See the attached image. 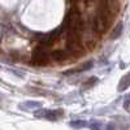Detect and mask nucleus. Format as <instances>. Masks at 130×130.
Here are the masks:
<instances>
[{"mask_svg":"<svg viewBox=\"0 0 130 130\" xmlns=\"http://www.w3.org/2000/svg\"><path fill=\"white\" fill-rule=\"evenodd\" d=\"M124 108H125L127 112H130V96H126L125 98V100H124Z\"/></svg>","mask_w":130,"mask_h":130,"instance_id":"nucleus-12","label":"nucleus"},{"mask_svg":"<svg viewBox=\"0 0 130 130\" xmlns=\"http://www.w3.org/2000/svg\"><path fill=\"white\" fill-rule=\"evenodd\" d=\"M47 47L40 44L39 47H37L32 52V57H31V64L32 65H37V67H44V65L48 64L50 57H51V53H48Z\"/></svg>","mask_w":130,"mask_h":130,"instance_id":"nucleus-2","label":"nucleus"},{"mask_svg":"<svg viewBox=\"0 0 130 130\" xmlns=\"http://www.w3.org/2000/svg\"><path fill=\"white\" fill-rule=\"evenodd\" d=\"M50 53H51V59L55 60V61H62V60L67 59V56H68V52L61 51V50H55V51H52Z\"/></svg>","mask_w":130,"mask_h":130,"instance_id":"nucleus-4","label":"nucleus"},{"mask_svg":"<svg viewBox=\"0 0 130 130\" xmlns=\"http://www.w3.org/2000/svg\"><path fill=\"white\" fill-rule=\"evenodd\" d=\"M87 121H82V120H75V121H72L69 125L73 127V129H82V127H86L87 126Z\"/></svg>","mask_w":130,"mask_h":130,"instance_id":"nucleus-9","label":"nucleus"},{"mask_svg":"<svg viewBox=\"0 0 130 130\" xmlns=\"http://www.w3.org/2000/svg\"><path fill=\"white\" fill-rule=\"evenodd\" d=\"M64 26L67 27V30H74V31L81 32L83 29V20L81 16V10L73 7L68 12L67 17H65Z\"/></svg>","mask_w":130,"mask_h":130,"instance_id":"nucleus-1","label":"nucleus"},{"mask_svg":"<svg viewBox=\"0 0 130 130\" xmlns=\"http://www.w3.org/2000/svg\"><path fill=\"white\" fill-rule=\"evenodd\" d=\"M35 116L39 118H46V120H59L62 116V111L61 109H39L35 111Z\"/></svg>","mask_w":130,"mask_h":130,"instance_id":"nucleus-3","label":"nucleus"},{"mask_svg":"<svg viewBox=\"0 0 130 130\" xmlns=\"http://www.w3.org/2000/svg\"><path fill=\"white\" fill-rule=\"evenodd\" d=\"M90 129H91V130H100V129H102V122H99V121H92L91 125H90Z\"/></svg>","mask_w":130,"mask_h":130,"instance_id":"nucleus-11","label":"nucleus"},{"mask_svg":"<svg viewBox=\"0 0 130 130\" xmlns=\"http://www.w3.org/2000/svg\"><path fill=\"white\" fill-rule=\"evenodd\" d=\"M42 104L39 102H25L22 104H20V109H24V111H31V109H35V108H39Z\"/></svg>","mask_w":130,"mask_h":130,"instance_id":"nucleus-6","label":"nucleus"},{"mask_svg":"<svg viewBox=\"0 0 130 130\" xmlns=\"http://www.w3.org/2000/svg\"><path fill=\"white\" fill-rule=\"evenodd\" d=\"M122 30H124V25H122V22H118V24L116 25V27H115L113 32H112V38H113V39L120 38V37H121V34H122Z\"/></svg>","mask_w":130,"mask_h":130,"instance_id":"nucleus-8","label":"nucleus"},{"mask_svg":"<svg viewBox=\"0 0 130 130\" xmlns=\"http://www.w3.org/2000/svg\"><path fill=\"white\" fill-rule=\"evenodd\" d=\"M92 67V62H86L85 65H81V67H78L77 69H72V70H68L65 74H73V73H78V72H85V70H87Z\"/></svg>","mask_w":130,"mask_h":130,"instance_id":"nucleus-7","label":"nucleus"},{"mask_svg":"<svg viewBox=\"0 0 130 130\" xmlns=\"http://www.w3.org/2000/svg\"><path fill=\"white\" fill-rule=\"evenodd\" d=\"M96 82H98V78H96V77H91V78H89L87 81L85 82V85L82 86V90H87V89L92 87V86H94Z\"/></svg>","mask_w":130,"mask_h":130,"instance_id":"nucleus-10","label":"nucleus"},{"mask_svg":"<svg viewBox=\"0 0 130 130\" xmlns=\"http://www.w3.org/2000/svg\"><path fill=\"white\" fill-rule=\"evenodd\" d=\"M129 86H130V72H129L127 74H125L124 77L121 78L120 85H118V91H125V90H127Z\"/></svg>","mask_w":130,"mask_h":130,"instance_id":"nucleus-5","label":"nucleus"},{"mask_svg":"<svg viewBox=\"0 0 130 130\" xmlns=\"http://www.w3.org/2000/svg\"><path fill=\"white\" fill-rule=\"evenodd\" d=\"M104 130H116V125L111 122V124H108V125L105 126V129H104Z\"/></svg>","mask_w":130,"mask_h":130,"instance_id":"nucleus-13","label":"nucleus"}]
</instances>
